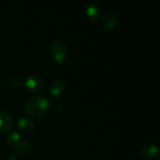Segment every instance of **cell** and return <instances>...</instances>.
I'll use <instances>...</instances> for the list:
<instances>
[{
    "label": "cell",
    "mask_w": 160,
    "mask_h": 160,
    "mask_svg": "<svg viewBox=\"0 0 160 160\" xmlns=\"http://www.w3.org/2000/svg\"><path fill=\"white\" fill-rule=\"evenodd\" d=\"M35 122L27 117H21L17 122V128L23 133H31L35 128Z\"/></svg>",
    "instance_id": "cell-7"
},
{
    "label": "cell",
    "mask_w": 160,
    "mask_h": 160,
    "mask_svg": "<svg viewBox=\"0 0 160 160\" xmlns=\"http://www.w3.org/2000/svg\"><path fill=\"white\" fill-rule=\"evenodd\" d=\"M17 153L21 155H27L32 152L33 150V145L30 142L28 141H22L16 147H15Z\"/></svg>",
    "instance_id": "cell-11"
},
{
    "label": "cell",
    "mask_w": 160,
    "mask_h": 160,
    "mask_svg": "<svg viewBox=\"0 0 160 160\" xmlns=\"http://www.w3.org/2000/svg\"><path fill=\"white\" fill-rule=\"evenodd\" d=\"M66 90V84L62 80H55L52 82L50 86V93L52 97H61Z\"/></svg>",
    "instance_id": "cell-9"
},
{
    "label": "cell",
    "mask_w": 160,
    "mask_h": 160,
    "mask_svg": "<svg viewBox=\"0 0 160 160\" xmlns=\"http://www.w3.org/2000/svg\"><path fill=\"white\" fill-rule=\"evenodd\" d=\"M21 84V81L18 77H9L7 81V85L10 89H16Z\"/></svg>",
    "instance_id": "cell-12"
},
{
    "label": "cell",
    "mask_w": 160,
    "mask_h": 160,
    "mask_svg": "<svg viewBox=\"0 0 160 160\" xmlns=\"http://www.w3.org/2000/svg\"><path fill=\"white\" fill-rule=\"evenodd\" d=\"M50 54L56 63L63 64L68 58V50L64 43L55 41L50 47Z\"/></svg>",
    "instance_id": "cell-2"
},
{
    "label": "cell",
    "mask_w": 160,
    "mask_h": 160,
    "mask_svg": "<svg viewBox=\"0 0 160 160\" xmlns=\"http://www.w3.org/2000/svg\"><path fill=\"white\" fill-rule=\"evenodd\" d=\"M158 155V147L155 143H146L142 145L139 151V156L141 158L145 160H151L156 158Z\"/></svg>",
    "instance_id": "cell-4"
},
{
    "label": "cell",
    "mask_w": 160,
    "mask_h": 160,
    "mask_svg": "<svg viewBox=\"0 0 160 160\" xmlns=\"http://www.w3.org/2000/svg\"><path fill=\"white\" fill-rule=\"evenodd\" d=\"M50 100L44 96H34L30 98L24 106L25 112L34 118H42L49 112Z\"/></svg>",
    "instance_id": "cell-1"
},
{
    "label": "cell",
    "mask_w": 160,
    "mask_h": 160,
    "mask_svg": "<svg viewBox=\"0 0 160 160\" xmlns=\"http://www.w3.org/2000/svg\"><path fill=\"white\" fill-rule=\"evenodd\" d=\"M100 15V9L94 3H89L84 7V16L89 22H96Z\"/></svg>",
    "instance_id": "cell-5"
},
{
    "label": "cell",
    "mask_w": 160,
    "mask_h": 160,
    "mask_svg": "<svg viewBox=\"0 0 160 160\" xmlns=\"http://www.w3.org/2000/svg\"><path fill=\"white\" fill-rule=\"evenodd\" d=\"M24 88L29 92H38L43 88V80L38 75H29L23 82Z\"/></svg>",
    "instance_id": "cell-3"
},
{
    "label": "cell",
    "mask_w": 160,
    "mask_h": 160,
    "mask_svg": "<svg viewBox=\"0 0 160 160\" xmlns=\"http://www.w3.org/2000/svg\"><path fill=\"white\" fill-rule=\"evenodd\" d=\"M22 137L20 135L19 132L17 131H10L8 133L7 137H6V142L8 145L12 146V147H16L21 142H22Z\"/></svg>",
    "instance_id": "cell-10"
},
{
    "label": "cell",
    "mask_w": 160,
    "mask_h": 160,
    "mask_svg": "<svg viewBox=\"0 0 160 160\" xmlns=\"http://www.w3.org/2000/svg\"><path fill=\"white\" fill-rule=\"evenodd\" d=\"M13 126L12 116L5 111H0V131L7 132Z\"/></svg>",
    "instance_id": "cell-6"
},
{
    "label": "cell",
    "mask_w": 160,
    "mask_h": 160,
    "mask_svg": "<svg viewBox=\"0 0 160 160\" xmlns=\"http://www.w3.org/2000/svg\"><path fill=\"white\" fill-rule=\"evenodd\" d=\"M117 17L115 14L113 13H108L106 14L103 19H102V28L104 30H107V31H111V30H113L116 25H117Z\"/></svg>",
    "instance_id": "cell-8"
}]
</instances>
